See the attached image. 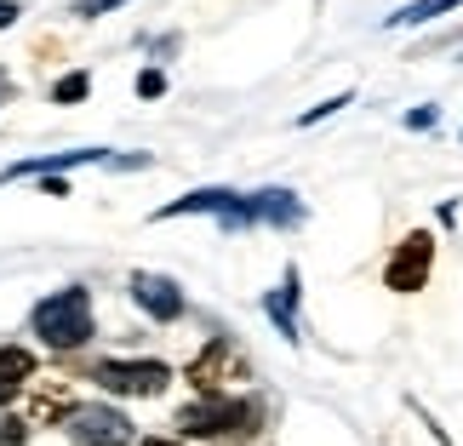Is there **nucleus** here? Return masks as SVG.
Returning a JSON list of instances; mask_svg holds the SVG:
<instances>
[{"label": "nucleus", "mask_w": 463, "mask_h": 446, "mask_svg": "<svg viewBox=\"0 0 463 446\" xmlns=\"http://www.w3.org/2000/svg\"><path fill=\"white\" fill-rule=\"evenodd\" d=\"M29 332L41 337L46 349H80V344H92V332H98L92 292H86V287H63V292L41 298L29 309Z\"/></svg>", "instance_id": "f257e3e1"}, {"label": "nucleus", "mask_w": 463, "mask_h": 446, "mask_svg": "<svg viewBox=\"0 0 463 446\" xmlns=\"http://www.w3.org/2000/svg\"><path fill=\"white\" fill-rule=\"evenodd\" d=\"M263 406L252 395H201L177 413V435L189 441H212V435H258Z\"/></svg>", "instance_id": "f03ea898"}, {"label": "nucleus", "mask_w": 463, "mask_h": 446, "mask_svg": "<svg viewBox=\"0 0 463 446\" xmlns=\"http://www.w3.org/2000/svg\"><path fill=\"white\" fill-rule=\"evenodd\" d=\"M63 430H69L75 446H127L132 441V418L120 413V406H109V401H86V406H75V413L63 418Z\"/></svg>", "instance_id": "7ed1b4c3"}, {"label": "nucleus", "mask_w": 463, "mask_h": 446, "mask_svg": "<svg viewBox=\"0 0 463 446\" xmlns=\"http://www.w3.org/2000/svg\"><path fill=\"white\" fill-rule=\"evenodd\" d=\"M184 378L201 389V395H229V384H246V361L229 337H212V344L184 366Z\"/></svg>", "instance_id": "20e7f679"}, {"label": "nucleus", "mask_w": 463, "mask_h": 446, "mask_svg": "<svg viewBox=\"0 0 463 446\" xmlns=\"http://www.w3.org/2000/svg\"><path fill=\"white\" fill-rule=\"evenodd\" d=\"M92 378L109 389V395H160L172 384V366L155 361V355H137V361H98Z\"/></svg>", "instance_id": "39448f33"}, {"label": "nucleus", "mask_w": 463, "mask_h": 446, "mask_svg": "<svg viewBox=\"0 0 463 446\" xmlns=\"http://www.w3.org/2000/svg\"><path fill=\"white\" fill-rule=\"evenodd\" d=\"M430 270H435V235L430 229H412V235L395 246V258H389L383 287L389 292H423L430 287Z\"/></svg>", "instance_id": "423d86ee"}, {"label": "nucleus", "mask_w": 463, "mask_h": 446, "mask_svg": "<svg viewBox=\"0 0 463 446\" xmlns=\"http://www.w3.org/2000/svg\"><path fill=\"white\" fill-rule=\"evenodd\" d=\"M194 212H212V218H223V229H246V223H252V218H246V195H235V189H189L184 201L155 206L149 218L166 223V218H194Z\"/></svg>", "instance_id": "0eeeda50"}, {"label": "nucleus", "mask_w": 463, "mask_h": 446, "mask_svg": "<svg viewBox=\"0 0 463 446\" xmlns=\"http://www.w3.org/2000/svg\"><path fill=\"white\" fill-rule=\"evenodd\" d=\"M127 287H132V303H137V309H144L149 320H160V327H172V320H184V309H189V303H184V292H177V280H172V275L137 270V275L127 280Z\"/></svg>", "instance_id": "6e6552de"}, {"label": "nucleus", "mask_w": 463, "mask_h": 446, "mask_svg": "<svg viewBox=\"0 0 463 446\" xmlns=\"http://www.w3.org/2000/svg\"><path fill=\"white\" fill-rule=\"evenodd\" d=\"M69 166H115V149H63V155H29L0 166V184H17V177H63Z\"/></svg>", "instance_id": "1a4fd4ad"}, {"label": "nucleus", "mask_w": 463, "mask_h": 446, "mask_svg": "<svg viewBox=\"0 0 463 446\" xmlns=\"http://www.w3.org/2000/svg\"><path fill=\"white\" fill-rule=\"evenodd\" d=\"M246 218L275 223V229H298L309 212H304V201H298L292 189H258V195H246Z\"/></svg>", "instance_id": "9d476101"}, {"label": "nucleus", "mask_w": 463, "mask_h": 446, "mask_svg": "<svg viewBox=\"0 0 463 446\" xmlns=\"http://www.w3.org/2000/svg\"><path fill=\"white\" fill-rule=\"evenodd\" d=\"M298 298H304V292H298V270L287 263V275H280V287H275L269 298H263V315L275 320V332L287 337V344H298Z\"/></svg>", "instance_id": "9b49d317"}, {"label": "nucleus", "mask_w": 463, "mask_h": 446, "mask_svg": "<svg viewBox=\"0 0 463 446\" xmlns=\"http://www.w3.org/2000/svg\"><path fill=\"white\" fill-rule=\"evenodd\" d=\"M75 406H80V401H69V389H63V384H46L41 395L29 401V423H63L69 413H75Z\"/></svg>", "instance_id": "f8f14e48"}, {"label": "nucleus", "mask_w": 463, "mask_h": 446, "mask_svg": "<svg viewBox=\"0 0 463 446\" xmlns=\"http://www.w3.org/2000/svg\"><path fill=\"white\" fill-rule=\"evenodd\" d=\"M0 384H12V389L34 384V349H24V344H0Z\"/></svg>", "instance_id": "ddd939ff"}, {"label": "nucleus", "mask_w": 463, "mask_h": 446, "mask_svg": "<svg viewBox=\"0 0 463 446\" xmlns=\"http://www.w3.org/2000/svg\"><path fill=\"white\" fill-rule=\"evenodd\" d=\"M463 0H412V6H401L395 17H389V29H418V24H430V17H447L458 12Z\"/></svg>", "instance_id": "4468645a"}, {"label": "nucleus", "mask_w": 463, "mask_h": 446, "mask_svg": "<svg viewBox=\"0 0 463 446\" xmlns=\"http://www.w3.org/2000/svg\"><path fill=\"white\" fill-rule=\"evenodd\" d=\"M86 92H92V75H86V69H75V75H63V81H52V103H80Z\"/></svg>", "instance_id": "2eb2a0df"}, {"label": "nucleus", "mask_w": 463, "mask_h": 446, "mask_svg": "<svg viewBox=\"0 0 463 446\" xmlns=\"http://www.w3.org/2000/svg\"><path fill=\"white\" fill-rule=\"evenodd\" d=\"M132 92H137V98H144V103H155L160 92H166V69H155V63H149V69H137V81H132Z\"/></svg>", "instance_id": "dca6fc26"}, {"label": "nucleus", "mask_w": 463, "mask_h": 446, "mask_svg": "<svg viewBox=\"0 0 463 446\" xmlns=\"http://www.w3.org/2000/svg\"><path fill=\"white\" fill-rule=\"evenodd\" d=\"M337 109H349V92H337V98H326V103H315V109H304V115H298V127H320V120L337 115Z\"/></svg>", "instance_id": "f3484780"}, {"label": "nucleus", "mask_w": 463, "mask_h": 446, "mask_svg": "<svg viewBox=\"0 0 463 446\" xmlns=\"http://www.w3.org/2000/svg\"><path fill=\"white\" fill-rule=\"evenodd\" d=\"M127 0H75V12L69 17H80V24H92V17H109V12H120Z\"/></svg>", "instance_id": "a211bd4d"}, {"label": "nucleus", "mask_w": 463, "mask_h": 446, "mask_svg": "<svg viewBox=\"0 0 463 446\" xmlns=\"http://www.w3.org/2000/svg\"><path fill=\"white\" fill-rule=\"evenodd\" d=\"M29 441V423L24 418H0V446H24Z\"/></svg>", "instance_id": "6ab92c4d"}, {"label": "nucleus", "mask_w": 463, "mask_h": 446, "mask_svg": "<svg viewBox=\"0 0 463 446\" xmlns=\"http://www.w3.org/2000/svg\"><path fill=\"white\" fill-rule=\"evenodd\" d=\"M435 120H440V115H435V103H418V109H406V127H412V132H430Z\"/></svg>", "instance_id": "aec40b11"}, {"label": "nucleus", "mask_w": 463, "mask_h": 446, "mask_svg": "<svg viewBox=\"0 0 463 446\" xmlns=\"http://www.w3.org/2000/svg\"><path fill=\"white\" fill-rule=\"evenodd\" d=\"M17 17H24V6H17V0H0V29H12Z\"/></svg>", "instance_id": "412c9836"}, {"label": "nucleus", "mask_w": 463, "mask_h": 446, "mask_svg": "<svg viewBox=\"0 0 463 446\" xmlns=\"http://www.w3.org/2000/svg\"><path fill=\"white\" fill-rule=\"evenodd\" d=\"M137 446H177L172 435H149V441H137Z\"/></svg>", "instance_id": "4be33fe9"}, {"label": "nucleus", "mask_w": 463, "mask_h": 446, "mask_svg": "<svg viewBox=\"0 0 463 446\" xmlns=\"http://www.w3.org/2000/svg\"><path fill=\"white\" fill-rule=\"evenodd\" d=\"M12 401H17V389H12V384H0V406H12Z\"/></svg>", "instance_id": "5701e85b"}, {"label": "nucleus", "mask_w": 463, "mask_h": 446, "mask_svg": "<svg viewBox=\"0 0 463 446\" xmlns=\"http://www.w3.org/2000/svg\"><path fill=\"white\" fill-rule=\"evenodd\" d=\"M0 98H6V75H0Z\"/></svg>", "instance_id": "b1692460"}]
</instances>
